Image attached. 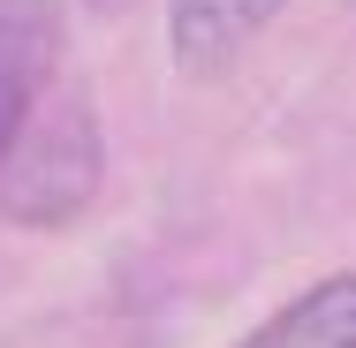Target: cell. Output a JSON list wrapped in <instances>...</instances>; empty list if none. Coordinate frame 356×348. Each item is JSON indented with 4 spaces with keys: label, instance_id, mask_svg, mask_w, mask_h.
<instances>
[{
    "label": "cell",
    "instance_id": "1",
    "mask_svg": "<svg viewBox=\"0 0 356 348\" xmlns=\"http://www.w3.org/2000/svg\"><path fill=\"white\" fill-rule=\"evenodd\" d=\"M99 174H106V137L91 91H54L0 159V212L15 227H69L99 197Z\"/></svg>",
    "mask_w": 356,
    "mask_h": 348
},
{
    "label": "cell",
    "instance_id": "2",
    "mask_svg": "<svg viewBox=\"0 0 356 348\" xmlns=\"http://www.w3.org/2000/svg\"><path fill=\"white\" fill-rule=\"evenodd\" d=\"M61 69V8L54 0H0V159L54 99Z\"/></svg>",
    "mask_w": 356,
    "mask_h": 348
},
{
    "label": "cell",
    "instance_id": "3",
    "mask_svg": "<svg viewBox=\"0 0 356 348\" xmlns=\"http://www.w3.org/2000/svg\"><path fill=\"white\" fill-rule=\"evenodd\" d=\"M288 0H167V46L182 76H220Z\"/></svg>",
    "mask_w": 356,
    "mask_h": 348
},
{
    "label": "cell",
    "instance_id": "4",
    "mask_svg": "<svg viewBox=\"0 0 356 348\" xmlns=\"http://www.w3.org/2000/svg\"><path fill=\"white\" fill-rule=\"evenodd\" d=\"M243 348H356V273H326L250 333Z\"/></svg>",
    "mask_w": 356,
    "mask_h": 348
},
{
    "label": "cell",
    "instance_id": "5",
    "mask_svg": "<svg viewBox=\"0 0 356 348\" xmlns=\"http://www.w3.org/2000/svg\"><path fill=\"white\" fill-rule=\"evenodd\" d=\"M83 8H99V15H122V8H129V0H83Z\"/></svg>",
    "mask_w": 356,
    "mask_h": 348
}]
</instances>
